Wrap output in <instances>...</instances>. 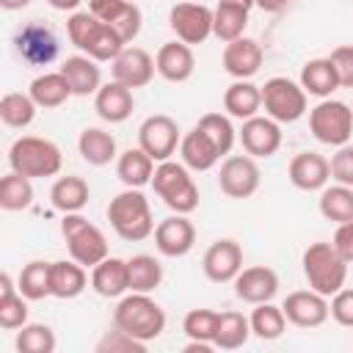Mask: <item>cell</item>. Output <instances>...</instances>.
Returning <instances> with one entry per match:
<instances>
[{
	"label": "cell",
	"instance_id": "13",
	"mask_svg": "<svg viewBox=\"0 0 353 353\" xmlns=\"http://www.w3.org/2000/svg\"><path fill=\"white\" fill-rule=\"evenodd\" d=\"M287 323L298 325V328H317L331 317V301L320 292L309 290H295L284 298L281 303Z\"/></svg>",
	"mask_w": 353,
	"mask_h": 353
},
{
	"label": "cell",
	"instance_id": "3",
	"mask_svg": "<svg viewBox=\"0 0 353 353\" xmlns=\"http://www.w3.org/2000/svg\"><path fill=\"white\" fill-rule=\"evenodd\" d=\"M8 165L11 171L28 176V179H44V176H58L63 165V154L58 143L41 135H22L11 143L8 149Z\"/></svg>",
	"mask_w": 353,
	"mask_h": 353
},
{
	"label": "cell",
	"instance_id": "45",
	"mask_svg": "<svg viewBox=\"0 0 353 353\" xmlns=\"http://www.w3.org/2000/svg\"><path fill=\"white\" fill-rule=\"evenodd\" d=\"M218 317L221 312L212 309H190L182 320V331L188 339L196 342H212L215 345V331H218Z\"/></svg>",
	"mask_w": 353,
	"mask_h": 353
},
{
	"label": "cell",
	"instance_id": "15",
	"mask_svg": "<svg viewBox=\"0 0 353 353\" xmlns=\"http://www.w3.org/2000/svg\"><path fill=\"white\" fill-rule=\"evenodd\" d=\"M237 138H240L245 154H251L256 160L259 157H273L279 152V146H281V124L273 121L270 116H259L256 113V116L243 121Z\"/></svg>",
	"mask_w": 353,
	"mask_h": 353
},
{
	"label": "cell",
	"instance_id": "29",
	"mask_svg": "<svg viewBox=\"0 0 353 353\" xmlns=\"http://www.w3.org/2000/svg\"><path fill=\"white\" fill-rule=\"evenodd\" d=\"M179 157L190 171H210L221 160V152L199 127H193L179 141Z\"/></svg>",
	"mask_w": 353,
	"mask_h": 353
},
{
	"label": "cell",
	"instance_id": "57",
	"mask_svg": "<svg viewBox=\"0 0 353 353\" xmlns=\"http://www.w3.org/2000/svg\"><path fill=\"white\" fill-rule=\"evenodd\" d=\"M226 3H237V6H245V8L256 6V0H226Z\"/></svg>",
	"mask_w": 353,
	"mask_h": 353
},
{
	"label": "cell",
	"instance_id": "26",
	"mask_svg": "<svg viewBox=\"0 0 353 353\" xmlns=\"http://www.w3.org/2000/svg\"><path fill=\"white\" fill-rule=\"evenodd\" d=\"M97 63H99V61H94V58H88V55H69V58L61 63V72H63V77L69 80L74 97H88V94H97V91H99V85H102V72H99Z\"/></svg>",
	"mask_w": 353,
	"mask_h": 353
},
{
	"label": "cell",
	"instance_id": "55",
	"mask_svg": "<svg viewBox=\"0 0 353 353\" xmlns=\"http://www.w3.org/2000/svg\"><path fill=\"white\" fill-rule=\"evenodd\" d=\"M55 11H77V6L83 3V0H47Z\"/></svg>",
	"mask_w": 353,
	"mask_h": 353
},
{
	"label": "cell",
	"instance_id": "12",
	"mask_svg": "<svg viewBox=\"0 0 353 353\" xmlns=\"http://www.w3.org/2000/svg\"><path fill=\"white\" fill-rule=\"evenodd\" d=\"M14 47H17V55L28 66H47L58 55V39H55L52 28L39 19L19 28V33L14 36Z\"/></svg>",
	"mask_w": 353,
	"mask_h": 353
},
{
	"label": "cell",
	"instance_id": "6",
	"mask_svg": "<svg viewBox=\"0 0 353 353\" xmlns=\"http://www.w3.org/2000/svg\"><path fill=\"white\" fill-rule=\"evenodd\" d=\"M61 234L66 240L69 256L74 262H80L83 268H94L99 265L105 256H110L108 248V237L102 234L99 226L88 223V218H83L80 212H66L61 221Z\"/></svg>",
	"mask_w": 353,
	"mask_h": 353
},
{
	"label": "cell",
	"instance_id": "31",
	"mask_svg": "<svg viewBox=\"0 0 353 353\" xmlns=\"http://www.w3.org/2000/svg\"><path fill=\"white\" fill-rule=\"evenodd\" d=\"M77 152L88 165H97V168H102V165H108L110 160L119 157L116 138L102 127H85L77 138Z\"/></svg>",
	"mask_w": 353,
	"mask_h": 353
},
{
	"label": "cell",
	"instance_id": "18",
	"mask_svg": "<svg viewBox=\"0 0 353 353\" xmlns=\"http://www.w3.org/2000/svg\"><path fill=\"white\" fill-rule=\"evenodd\" d=\"M110 72H113V80L124 83L127 88H143L152 83L157 66H154V58L143 50V47H124L113 61H110Z\"/></svg>",
	"mask_w": 353,
	"mask_h": 353
},
{
	"label": "cell",
	"instance_id": "44",
	"mask_svg": "<svg viewBox=\"0 0 353 353\" xmlns=\"http://www.w3.org/2000/svg\"><path fill=\"white\" fill-rule=\"evenodd\" d=\"M14 345L19 353H52L58 339H55V331L44 323H25L17 331Z\"/></svg>",
	"mask_w": 353,
	"mask_h": 353
},
{
	"label": "cell",
	"instance_id": "21",
	"mask_svg": "<svg viewBox=\"0 0 353 353\" xmlns=\"http://www.w3.org/2000/svg\"><path fill=\"white\" fill-rule=\"evenodd\" d=\"M287 176L298 190H323L331 179V160L320 152H298L287 165Z\"/></svg>",
	"mask_w": 353,
	"mask_h": 353
},
{
	"label": "cell",
	"instance_id": "24",
	"mask_svg": "<svg viewBox=\"0 0 353 353\" xmlns=\"http://www.w3.org/2000/svg\"><path fill=\"white\" fill-rule=\"evenodd\" d=\"M91 287L102 298H121L130 292V265L119 256H105L91 268Z\"/></svg>",
	"mask_w": 353,
	"mask_h": 353
},
{
	"label": "cell",
	"instance_id": "10",
	"mask_svg": "<svg viewBox=\"0 0 353 353\" xmlns=\"http://www.w3.org/2000/svg\"><path fill=\"white\" fill-rule=\"evenodd\" d=\"M168 28L185 44H201L212 36V8L199 0H182L168 11Z\"/></svg>",
	"mask_w": 353,
	"mask_h": 353
},
{
	"label": "cell",
	"instance_id": "40",
	"mask_svg": "<svg viewBox=\"0 0 353 353\" xmlns=\"http://www.w3.org/2000/svg\"><path fill=\"white\" fill-rule=\"evenodd\" d=\"M130 265V292H152L163 281V265L152 254H135L127 259Z\"/></svg>",
	"mask_w": 353,
	"mask_h": 353
},
{
	"label": "cell",
	"instance_id": "35",
	"mask_svg": "<svg viewBox=\"0 0 353 353\" xmlns=\"http://www.w3.org/2000/svg\"><path fill=\"white\" fill-rule=\"evenodd\" d=\"M124 47H127V41L119 36V30L110 28L108 22H102V19L97 17V25H94L88 41L83 44L80 52L88 55V58H94V61H99V63H105V61H113Z\"/></svg>",
	"mask_w": 353,
	"mask_h": 353
},
{
	"label": "cell",
	"instance_id": "43",
	"mask_svg": "<svg viewBox=\"0 0 353 353\" xmlns=\"http://www.w3.org/2000/svg\"><path fill=\"white\" fill-rule=\"evenodd\" d=\"M196 127L215 143V149L221 152V157L232 152V146H234V141H237V130L232 127L229 116H223V113H204V116L196 121Z\"/></svg>",
	"mask_w": 353,
	"mask_h": 353
},
{
	"label": "cell",
	"instance_id": "28",
	"mask_svg": "<svg viewBox=\"0 0 353 353\" xmlns=\"http://www.w3.org/2000/svg\"><path fill=\"white\" fill-rule=\"evenodd\" d=\"M91 199V190H88V182L77 174H66V176H58L50 188V204L52 210L58 212H80Z\"/></svg>",
	"mask_w": 353,
	"mask_h": 353
},
{
	"label": "cell",
	"instance_id": "39",
	"mask_svg": "<svg viewBox=\"0 0 353 353\" xmlns=\"http://www.w3.org/2000/svg\"><path fill=\"white\" fill-rule=\"evenodd\" d=\"M36 110H39V105L33 102V97L22 94V91H8L0 99V119L11 130H25L28 124H33Z\"/></svg>",
	"mask_w": 353,
	"mask_h": 353
},
{
	"label": "cell",
	"instance_id": "17",
	"mask_svg": "<svg viewBox=\"0 0 353 353\" xmlns=\"http://www.w3.org/2000/svg\"><path fill=\"white\" fill-rule=\"evenodd\" d=\"M88 11L102 22H108L110 28H116L127 44H132L135 36L141 33L143 14L132 0H88Z\"/></svg>",
	"mask_w": 353,
	"mask_h": 353
},
{
	"label": "cell",
	"instance_id": "48",
	"mask_svg": "<svg viewBox=\"0 0 353 353\" xmlns=\"http://www.w3.org/2000/svg\"><path fill=\"white\" fill-rule=\"evenodd\" d=\"M94 25H97V17L91 11H72V17L66 19V36H69V41L77 50H83V44L88 41Z\"/></svg>",
	"mask_w": 353,
	"mask_h": 353
},
{
	"label": "cell",
	"instance_id": "49",
	"mask_svg": "<svg viewBox=\"0 0 353 353\" xmlns=\"http://www.w3.org/2000/svg\"><path fill=\"white\" fill-rule=\"evenodd\" d=\"M331 179L353 188V143L336 146V152L331 154Z\"/></svg>",
	"mask_w": 353,
	"mask_h": 353
},
{
	"label": "cell",
	"instance_id": "16",
	"mask_svg": "<svg viewBox=\"0 0 353 353\" xmlns=\"http://www.w3.org/2000/svg\"><path fill=\"white\" fill-rule=\"evenodd\" d=\"M154 245L163 256H185L190 254V248L196 245V226L188 215L182 212H174L168 218H163L157 226H154Z\"/></svg>",
	"mask_w": 353,
	"mask_h": 353
},
{
	"label": "cell",
	"instance_id": "25",
	"mask_svg": "<svg viewBox=\"0 0 353 353\" xmlns=\"http://www.w3.org/2000/svg\"><path fill=\"white\" fill-rule=\"evenodd\" d=\"M303 91L309 97H317V99H328L339 85V74H336V66L331 63V58H312L301 66V80Z\"/></svg>",
	"mask_w": 353,
	"mask_h": 353
},
{
	"label": "cell",
	"instance_id": "23",
	"mask_svg": "<svg viewBox=\"0 0 353 353\" xmlns=\"http://www.w3.org/2000/svg\"><path fill=\"white\" fill-rule=\"evenodd\" d=\"M154 66H157V74L168 83H185L193 77L196 72V55L190 50V44L185 41H165L157 55H154Z\"/></svg>",
	"mask_w": 353,
	"mask_h": 353
},
{
	"label": "cell",
	"instance_id": "36",
	"mask_svg": "<svg viewBox=\"0 0 353 353\" xmlns=\"http://www.w3.org/2000/svg\"><path fill=\"white\" fill-rule=\"evenodd\" d=\"M17 287L28 301H41V298L52 295V262L30 259L28 265H22Z\"/></svg>",
	"mask_w": 353,
	"mask_h": 353
},
{
	"label": "cell",
	"instance_id": "9",
	"mask_svg": "<svg viewBox=\"0 0 353 353\" xmlns=\"http://www.w3.org/2000/svg\"><path fill=\"white\" fill-rule=\"evenodd\" d=\"M179 141H182V130L179 124L165 116V113H154L149 119H143V124L138 127V146L154 160V163H163V160H171L174 152L179 149Z\"/></svg>",
	"mask_w": 353,
	"mask_h": 353
},
{
	"label": "cell",
	"instance_id": "5",
	"mask_svg": "<svg viewBox=\"0 0 353 353\" xmlns=\"http://www.w3.org/2000/svg\"><path fill=\"white\" fill-rule=\"evenodd\" d=\"M152 188L171 212L190 215L199 207V188H196L190 168L185 163H176V160L157 163L154 176H152Z\"/></svg>",
	"mask_w": 353,
	"mask_h": 353
},
{
	"label": "cell",
	"instance_id": "2",
	"mask_svg": "<svg viewBox=\"0 0 353 353\" xmlns=\"http://www.w3.org/2000/svg\"><path fill=\"white\" fill-rule=\"evenodd\" d=\"M108 221L113 232L127 243H141L149 234H154V218L149 199L141 193V188H127L108 204Z\"/></svg>",
	"mask_w": 353,
	"mask_h": 353
},
{
	"label": "cell",
	"instance_id": "58",
	"mask_svg": "<svg viewBox=\"0 0 353 353\" xmlns=\"http://www.w3.org/2000/svg\"><path fill=\"white\" fill-rule=\"evenodd\" d=\"M350 3H353V0H350Z\"/></svg>",
	"mask_w": 353,
	"mask_h": 353
},
{
	"label": "cell",
	"instance_id": "30",
	"mask_svg": "<svg viewBox=\"0 0 353 353\" xmlns=\"http://www.w3.org/2000/svg\"><path fill=\"white\" fill-rule=\"evenodd\" d=\"M223 110L240 121L256 116L262 110V88L254 85L251 80H234L223 91Z\"/></svg>",
	"mask_w": 353,
	"mask_h": 353
},
{
	"label": "cell",
	"instance_id": "22",
	"mask_svg": "<svg viewBox=\"0 0 353 353\" xmlns=\"http://www.w3.org/2000/svg\"><path fill=\"white\" fill-rule=\"evenodd\" d=\"M132 108H135V97H132V88H127L124 83L119 80H110V83H102L99 91L94 94V110L102 121L108 124H121L132 116Z\"/></svg>",
	"mask_w": 353,
	"mask_h": 353
},
{
	"label": "cell",
	"instance_id": "46",
	"mask_svg": "<svg viewBox=\"0 0 353 353\" xmlns=\"http://www.w3.org/2000/svg\"><path fill=\"white\" fill-rule=\"evenodd\" d=\"M28 298L17 290V292H6L0 295V328L6 331H19L28 323Z\"/></svg>",
	"mask_w": 353,
	"mask_h": 353
},
{
	"label": "cell",
	"instance_id": "20",
	"mask_svg": "<svg viewBox=\"0 0 353 353\" xmlns=\"http://www.w3.org/2000/svg\"><path fill=\"white\" fill-rule=\"evenodd\" d=\"M262 61H265L262 44L256 39H248V36H240V39L229 41L223 47V55H221L223 72L232 74L234 80H251L262 69Z\"/></svg>",
	"mask_w": 353,
	"mask_h": 353
},
{
	"label": "cell",
	"instance_id": "52",
	"mask_svg": "<svg viewBox=\"0 0 353 353\" xmlns=\"http://www.w3.org/2000/svg\"><path fill=\"white\" fill-rule=\"evenodd\" d=\"M334 248L342 254V259L347 265H353V218L345 221V223H336V232H334Z\"/></svg>",
	"mask_w": 353,
	"mask_h": 353
},
{
	"label": "cell",
	"instance_id": "59",
	"mask_svg": "<svg viewBox=\"0 0 353 353\" xmlns=\"http://www.w3.org/2000/svg\"><path fill=\"white\" fill-rule=\"evenodd\" d=\"M350 108H353V105H350Z\"/></svg>",
	"mask_w": 353,
	"mask_h": 353
},
{
	"label": "cell",
	"instance_id": "8",
	"mask_svg": "<svg viewBox=\"0 0 353 353\" xmlns=\"http://www.w3.org/2000/svg\"><path fill=\"white\" fill-rule=\"evenodd\" d=\"M262 88V108L265 116H270L279 124H292L298 119H303L306 113V99L309 94L303 91L301 83L290 80V77H270L265 80Z\"/></svg>",
	"mask_w": 353,
	"mask_h": 353
},
{
	"label": "cell",
	"instance_id": "42",
	"mask_svg": "<svg viewBox=\"0 0 353 353\" xmlns=\"http://www.w3.org/2000/svg\"><path fill=\"white\" fill-rule=\"evenodd\" d=\"M30 204H33V185H30V179L17 174V171H8L0 179V207L6 212H19V210H28Z\"/></svg>",
	"mask_w": 353,
	"mask_h": 353
},
{
	"label": "cell",
	"instance_id": "37",
	"mask_svg": "<svg viewBox=\"0 0 353 353\" xmlns=\"http://www.w3.org/2000/svg\"><path fill=\"white\" fill-rule=\"evenodd\" d=\"M251 336V323L243 312H221L218 317V331H215V347L218 350H237L248 342Z\"/></svg>",
	"mask_w": 353,
	"mask_h": 353
},
{
	"label": "cell",
	"instance_id": "50",
	"mask_svg": "<svg viewBox=\"0 0 353 353\" xmlns=\"http://www.w3.org/2000/svg\"><path fill=\"white\" fill-rule=\"evenodd\" d=\"M331 63L336 66L339 74V85L342 88H353V44H339L331 50Z\"/></svg>",
	"mask_w": 353,
	"mask_h": 353
},
{
	"label": "cell",
	"instance_id": "51",
	"mask_svg": "<svg viewBox=\"0 0 353 353\" xmlns=\"http://www.w3.org/2000/svg\"><path fill=\"white\" fill-rule=\"evenodd\" d=\"M331 317L339 325L353 328V287H342L336 295H331Z\"/></svg>",
	"mask_w": 353,
	"mask_h": 353
},
{
	"label": "cell",
	"instance_id": "4",
	"mask_svg": "<svg viewBox=\"0 0 353 353\" xmlns=\"http://www.w3.org/2000/svg\"><path fill=\"white\" fill-rule=\"evenodd\" d=\"M301 265H303V276H306V281H309V287L314 292L331 298L345 287L347 262L334 248V243H312L303 251Z\"/></svg>",
	"mask_w": 353,
	"mask_h": 353
},
{
	"label": "cell",
	"instance_id": "33",
	"mask_svg": "<svg viewBox=\"0 0 353 353\" xmlns=\"http://www.w3.org/2000/svg\"><path fill=\"white\" fill-rule=\"evenodd\" d=\"M248 11L251 8H245V6L218 0V6L212 8V36H218L223 44L240 39L248 28Z\"/></svg>",
	"mask_w": 353,
	"mask_h": 353
},
{
	"label": "cell",
	"instance_id": "38",
	"mask_svg": "<svg viewBox=\"0 0 353 353\" xmlns=\"http://www.w3.org/2000/svg\"><path fill=\"white\" fill-rule=\"evenodd\" d=\"M248 323H251V336H256V339H262V342L279 339V336L284 334V328H287L284 309H281V306H273L270 301L256 303L254 312H251V317H248Z\"/></svg>",
	"mask_w": 353,
	"mask_h": 353
},
{
	"label": "cell",
	"instance_id": "41",
	"mask_svg": "<svg viewBox=\"0 0 353 353\" xmlns=\"http://www.w3.org/2000/svg\"><path fill=\"white\" fill-rule=\"evenodd\" d=\"M320 215L334 223H345L353 218V188L350 185H331L320 190Z\"/></svg>",
	"mask_w": 353,
	"mask_h": 353
},
{
	"label": "cell",
	"instance_id": "27",
	"mask_svg": "<svg viewBox=\"0 0 353 353\" xmlns=\"http://www.w3.org/2000/svg\"><path fill=\"white\" fill-rule=\"evenodd\" d=\"M157 163L141 149V146H130L116 157V176L127 185V188H143L152 185Z\"/></svg>",
	"mask_w": 353,
	"mask_h": 353
},
{
	"label": "cell",
	"instance_id": "14",
	"mask_svg": "<svg viewBox=\"0 0 353 353\" xmlns=\"http://www.w3.org/2000/svg\"><path fill=\"white\" fill-rule=\"evenodd\" d=\"M201 270L210 281L215 284H229L234 281V276L243 270V248L237 240L232 237H221L215 240L204 256H201Z\"/></svg>",
	"mask_w": 353,
	"mask_h": 353
},
{
	"label": "cell",
	"instance_id": "34",
	"mask_svg": "<svg viewBox=\"0 0 353 353\" xmlns=\"http://www.w3.org/2000/svg\"><path fill=\"white\" fill-rule=\"evenodd\" d=\"M88 287V276L85 268L74 259H58L52 262V295L61 301H72L77 295H83V290Z\"/></svg>",
	"mask_w": 353,
	"mask_h": 353
},
{
	"label": "cell",
	"instance_id": "11",
	"mask_svg": "<svg viewBox=\"0 0 353 353\" xmlns=\"http://www.w3.org/2000/svg\"><path fill=\"white\" fill-rule=\"evenodd\" d=\"M259 182H262V174H259L256 157H251V154H229L221 163L218 185H221L223 196H229V199H251L259 190Z\"/></svg>",
	"mask_w": 353,
	"mask_h": 353
},
{
	"label": "cell",
	"instance_id": "1",
	"mask_svg": "<svg viewBox=\"0 0 353 353\" xmlns=\"http://www.w3.org/2000/svg\"><path fill=\"white\" fill-rule=\"evenodd\" d=\"M113 325L149 345L165 331V312L149 292H127L113 309Z\"/></svg>",
	"mask_w": 353,
	"mask_h": 353
},
{
	"label": "cell",
	"instance_id": "54",
	"mask_svg": "<svg viewBox=\"0 0 353 353\" xmlns=\"http://www.w3.org/2000/svg\"><path fill=\"white\" fill-rule=\"evenodd\" d=\"M290 3H295V0H256V6H259L262 11H270V14L281 11V8L290 6Z\"/></svg>",
	"mask_w": 353,
	"mask_h": 353
},
{
	"label": "cell",
	"instance_id": "53",
	"mask_svg": "<svg viewBox=\"0 0 353 353\" xmlns=\"http://www.w3.org/2000/svg\"><path fill=\"white\" fill-rule=\"evenodd\" d=\"M185 353H212L215 345L212 342H196V339H188V345L182 347Z\"/></svg>",
	"mask_w": 353,
	"mask_h": 353
},
{
	"label": "cell",
	"instance_id": "19",
	"mask_svg": "<svg viewBox=\"0 0 353 353\" xmlns=\"http://www.w3.org/2000/svg\"><path fill=\"white\" fill-rule=\"evenodd\" d=\"M234 295L243 301V303H265V301H273L276 292H279V276L273 268L268 265H251V268H243L237 276H234Z\"/></svg>",
	"mask_w": 353,
	"mask_h": 353
},
{
	"label": "cell",
	"instance_id": "47",
	"mask_svg": "<svg viewBox=\"0 0 353 353\" xmlns=\"http://www.w3.org/2000/svg\"><path fill=\"white\" fill-rule=\"evenodd\" d=\"M97 350H99V353H132V350L143 353V350H146V342H141V339H135V336H130L127 331H121V328L113 325V331L105 334V336L97 342Z\"/></svg>",
	"mask_w": 353,
	"mask_h": 353
},
{
	"label": "cell",
	"instance_id": "32",
	"mask_svg": "<svg viewBox=\"0 0 353 353\" xmlns=\"http://www.w3.org/2000/svg\"><path fill=\"white\" fill-rule=\"evenodd\" d=\"M28 94H30L33 102H36L39 108H44V110L61 108L69 97H74V94H72V85H69V80L63 77L61 69H58V72H44V74L33 77Z\"/></svg>",
	"mask_w": 353,
	"mask_h": 353
},
{
	"label": "cell",
	"instance_id": "56",
	"mask_svg": "<svg viewBox=\"0 0 353 353\" xmlns=\"http://www.w3.org/2000/svg\"><path fill=\"white\" fill-rule=\"evenodd\" d=\"M33 0H0V8H6V11H22V8H28Z\"/></svg>",
	"mask_w": 353,
	"mask_h": 353
},
{
	"label": "cell",
	"instance_id": "7",
	"mask_svg": "<svg viewBox=\"0 0 353 353\" xmlns=\"http://www.w3.org/2000/svg\"><path fill=\"white\" fill-rule=\"evenodd\" d=\"M309 130L325 146H345L353 138V108L339 99H320L309 110Z\"/></svg>",
	"mask_w": 353,
	"mask_h": 353
}]
</instances>
